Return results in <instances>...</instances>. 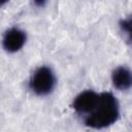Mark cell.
<instances>
[{"label": "cell", "instance_id": "5", "mask_svg": "<svg viewBox=\"0 0 132 132\" xmlns=\"http://www.w3.org/2000/svg\"><path fill=\"white\" fill-rule=\"evenodd\" d=\"M111 80L113 86L118 90L127 91L131 88V85H132L131 71L125 66H120L112 71Z\"/></svg>", "mask_w": 132, "mask_h": 132}, {"label": "cell", "instance_id": "6", "mask_svg": "<svg viewBox=\"0 0 132 132\" xmlns=\"http://www.w3.org/2000/svg\"><path fill=\"white\" fill-rule=\"evenodd\" d=\"M120 27H121V30L126 33L128 36H129V39H130V35H131V19H126V20H122L120 22Z\"/></svg>", "mask_w": 132, "mask_h": 132}, {"label": "cell", "instance_id": "3", "mask_svg": "<svg viewBox=\"0 0 132 132\" xmlns=\"http://www.w3.org/2000/svg\"><path fill=\"white\" fill-rule=\"evenodd\" d=\"M99 100V94L93 90H87L79 93L73 100V108L75 112L81 117L89 114L96 106Z\"/></svg>", "mask_w": 132, "mask_h": 132}, {"label": "cell", "instance_id": "1", "mask_svg": "<svg viewBox=\"0 0 132 132\" xmlns=\"http://www.w3.org/2000/svg\"><path fill=\"white\" fill-rule=\"evenodd\" d=\"M120 117V105L116 96L109 92L99 94V100L93 110L84 117L86 126L103 129L114 124Z\"/></svg>", "mask_w": 132, "mask_h": 132}, {"label": "cell", "instance_id": "4", "mask_svg": "<svg viewBox=\"0 0 132 132\" xmlns=\"http://www.w3.org/2000/svg\"><path fill=\"white\" fill-rule=\"evenodd\" d=\"M26 42V33L16 27L8 29L3 36L2 45L8 53H15L20 51Z\"/></svg>", "mask_w": 132, "mask_h": 132}, {"label": "cell", "instance_id": "2", "mask_svg": "<svg viewBox=\"0 0 132 132\" xmlns=\"http://www.w3.org/2000/svg\"><path fill=\"white\" fill-rule=\"evenodd\" d=\"M29 87L38 96H46L56 87V75L47 66L38 67L30 77Z\"/></svg>", "mask_w": 132, "mask_h": 132}]
</instances>
